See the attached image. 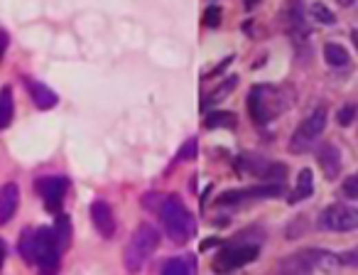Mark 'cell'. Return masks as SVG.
<instances>
[{
    "label": "cell",
    "mask_w": 358,
    "mask_h": 275,
    "mask_svg": "<svg viewBox=\"0 0 358 275\" xmlns=\"http://www.w3.org/2000/svg\"><path fill=\"white\" fill-rule=\"evenodd\" d=\"M257 258L255 243H231L224 251H218L211 261V270L218 275L233 273V270L243 268V265L253 263Z\"/></svg>",
    "instance_id": "cell-5"
},
{
    "label": "cell",
    "mask_w": 358,
    "mask_h": 275,
    "mask_svg": "<svg viewBox=\"0 0 358 275\" xmlns=\"http://www.w3.org/2000/svg\"><path fill=\"white\" fill-rule=\"evenodd\" d=\"M257 6V0H246V8L251 10V8H255Z\"/></svg>",
    "instance_id": "cell-35"
},
{
    "label": "cell",
    "mask_w": 358,
    "mask_h": 275,
    "mask_svg": "<svg viewBox=\"0 0 358 275\" xmlns=\"http://www.w3.org/2000/svg\"><path fill=\"white\" fill-rule=\"evenodd\" d=\"M25 86H28L30 99H32V103L39 108V111H50V108H54L56 101H59V96H56L54 91L50 89V86L42 84V81H32V79H25Z\"/></svg>",
    "instance_id": "cell-13"
},
{
    "label": "cell",
    "mask_w": 358,
    "mask_h": 275,
    "mask_svg": "<svg viewBox=\"0 0 358 275\" xmlns=\"http://www.w3.org/2000/svg\"><path fill=\"white\" fill-rule=\"evenodd\" d=\"M351 39H353V45H356V50H358V30H353L351 32Z\"/></svg>",
    "instance_id": "cell-34"
},
{
    "label": "cell",
    "mask_w": 358,
    "mask_h": 275,
    "mask_svg": "<svg viewBox=\"0 0 358 275\" xmlns=\"http://www.w3.org/2000/svg\"><path fill=\"white\" fill-rule=\"evenodd\" d=\"M339 261H341V265H351V268H358V248H351V251L341 253V256H339Z\"/></svg>",
    "instance_id": "cell-29"
},
{
    "label": "cell",
    "mask_w": 358,
    "mask_h": 275,
    "mask_svg": "<svg viewBox=\"0 0 358 275\" xmlns=\"http://www.w3.org/2000/svg\"><path fill=\"white\" fill-rule=\"evenodd\" d=\"M285 25L295 39L307 37V23H304V8L299 0H290L285 8Z\"/></svg>",
    "instance_id": "cell-14"
},
{
    "label": "cell",
    "mask_w": 358,
    "mask_h": 275,
    "mask_svg": "<svg viewBox=\"0 0 358 275\" xmlns=\"http://www.w3.org/2000/svg\"><path fill=\"white\" fill-rule=\"evenodd\" d=\"M12 113H15V103H12V89H10V86H6V89L0 91V130L10 125Z\"/></svg>",
    "instance_id": "cell-19"
},
{
    "label": "cell",
    "mask_w": 358,
    "mask_h": 275,
    "mask_svg": "<svg viewBox=\"0 0 358 275\" xmlns=\"http://www.w3.org/2000/svg\"><path fill=\"white\" fill-rule=\"evenodd\" d=\"M34 192L42 196V202L50 212H56L62 209L64 196L69 192V180L64 174H47V177H37L34 180Z\"/></svg>",
    "instance_id": "cell-7"
},
{
    "label": "cell",
    "mask_w": 358,
    "mask_h": 275,
    "mask_svg": "<svg viewBox=\"0 0 358 275\" xmlns=\"http://www.w3.org/2000/svg\"><path fill=\"white\" fill-rule=\"evenodd\" d=\"M218 243H221V238H218V236H213V238H209V241L202 243V251H207V248H211V246H218Z\"/></svg>",
    "instance_id": "cell-31"
},
{
    "label": "cell",
    "mask_w": 358,
    "mask_h": 275,
    "mask_svg": "<svg viewBox=\"0 0 358 275\" xmlns=\"http://www.w3.org/2000/svg\"><path fill=\"white\" fill-rule=\"evenodd\" d=\"M324 59H326L329 67H346L348 64V52L344 50L341 45L329 42V45H324Z\"/></svg>",
    "instance_id": "cell-21"
},
{
    "label": "cell",
    "mask_w": 358,
    "mask_h": 275,
    "mask_svg": "<svg viewBox=\"0 0 358 275\" xmlns=\"http://www.w3.org/2000/svg\"><path fill=\"white\" fill-rule=\"evenodd\" d=\"M204 25H207V28H218V25H221V8L209 6L207 10H204Z\"/></svg>",
    "instance_id": "cell-26"
},
{
    "label": "cell",
    "mask_w": 358,
    "mask_h": 275,
    "mask_svg": "<svg viewBox=\"0 0 358 275\" xmlns=\"http://www.w3.org/2000/svg\"><path fill=\"white\" fill-rule=\"evenodd\" d=\"M317 160H319V167L326 180H336L339 177V172H341V152H339V147L331 145V143H324L319 147Z\"/></svg>",
    "instance_id": "cell-12"
},
{
    "label": "cell",
    "mask_w": 358,
    "mask_h": 275,
    "mask_svg": "<svg viewBox=\"0 0 358 275\" xmlns=\"http://www.w3.org/2000/svg\"><path fill=\"white\" fill-rule=\"evenodd\" d=\"M91 221H94V229L98 231V236H103V238L116 236V216H113V209L108 202L96 199L91 204Z\"/></svg>",
    "instance_id": "cell-10"
},
{
    "label": "cell",
    "mask_w": 358,
    "mask_h": 275,
    "mask_svg": "<svg viewBox=\"0 0 358 275\" xmlns=\"http://www.w3.org/2000/svg\"><path fill=\"white\" fill-rule=\"evenodd\" d=\"M17 204H20V187L15 182H6L0 187V226H6L15 216Z\"/></svg>",
    "instance_id": "cell-11"
},
{
    "label": "cell",
    "mask_w": 358,
    "mask_h": 275,
    "mask_svg": "<svg viewBox=\"0 0 358 275\" xmlns=\"http://www.w3.org/2000/svg\"><path fill=\"white\" fill-rule=\"evenodd\" d=\"M314 192V174L309 167L299 170V177H297V187L295 192H292L290 196V204H297V202H302V199H309Z\"/></svg>",
    "instance_id": "cell-16"
},
{
    "label": "cell",
    "mask_w": 358,
    "mask_h": 275,
    "mask_svg": "<svg viewBox=\"0 0 358 275\" xmlns=\"http://www.w3.org/2000/svg\"><path fill=\"white\" fill-rule=\"evenodd\" d=\"M285 192L282 182H268V185H257V187H246V190H229L218 196L216 204L218 207H231V204H243L251 199H270V196H280Z\"/></svg>",
    "instance_id": "cell-8"
},
{
    "label": "cell",
    "mask_w": 358,
    "mask_h": 275,
    "mask_svg": "<svg viewBox=\"0 0 358 275\" xmlns=\"http://www.w3.org/2000/svg\"><path fill=\"white\" fill-rule=\"evenodd\" d=\"M336 3H339L341 8H351L353 3H356V0H336Z\"/></svg>",
    "instance_id": "cell-33"
},
{
    "label": "cell",
    "mask_w": 358,
    "mask_h": 275,
    "mask_svg": "<svg viewBox=\"0 0 358 275\" xmlns=\"http://www.w3.org/2000/svg\"><path fill=\"white\" fill-rule=\"evenodd\" d=\"M356 113H358V108L353 106V103H348V106H344V108H339V113H336V121H339V125H351L353 123V118H356Z\"/></svg>",
    "instance_id": "cell-25"
},
{
    "label": "cell",
    "mask_w": 358,
    "mask_h": 275,
    "mask_svg": "<svg viewBox=\"0 0 358 275\" xmlns=\"http://www.w3.org/2000/svg\"><path fill=\"white\" fill-rule=\"evenodd\" d=\"M162 275H194V258H169V261H165Z\"/></svg>",
    "instance_id": "cell-20"
},
{
    "label": "cell",
    "mask_w": 358,
    "mask_h": 275,
    "mask_svg": "<svg viewBox=\"0 0 358 275\" xmlns=\"http://www.w3.org/2000/svg\"><path fill=\"white\" fill-rule=\"evenodd\" d=\"M196 152H199V143H196V138H187L185 145L179 147L177 155H174L172 165H182V163H189V160H194Z\"/></svg>",
    "instance_id": "cell-22"
},
{
    "label": "cell",
    "mask_w": 358,
    "mask_h": 275,
    "mask_svg": "<svg viewBox=\"0 0 358 275\" xmlns=\"http://www.w3.org/2000/svg\"><path fill=\"white\" fill-rule=\"evenodd\" d=\"M52 236H54V243L59 251H67L69 243H72V221H69L67 214H56V221L52 226Z\"/></svg>",
    "instance_id": "cell-15"
},
{
    "label": "cell",
    "mask_w": 358,
    "mask_h": 275,
    "mask_svg": "<svg viewBox=\"0 0 358 275\" xmlns=\"http://www.w3.org/2000/svg\"><path fill=\"white\" fill-rule=\"evenodd\" d=\"M204 125H207L209 130L213 128H235L238 125V121H235V116L231 111H213L207 116V121H204Z\"/></svg>",
    "instance_id": "cell-18"
},
{
    "label": "cell",
    "mask_w": 358,
    "mask_h": 275,
    "mask_svg": "<svg viewBox=\"0 0 358 275\" xmlns=\"http://www.w3.org/2000/svg\"><path fill=\"white\" fill-rule=\"evenodd\" d=\"M160 219H162V226L167 231V236L172 238L177 246H185L196 236V219L194 214L185 207V202L174 194L165 196L162 207H160Z\"/></svg>",
    "instance_id": "cell-1"
},
{
    "label": "cell",
    "mask_w": 358,
    "mask_h": 275,
    "mask_svg": "<svg viewBox=\"0 0 358 275\" xmlns=\"http://www.w3.org/2000/svg\"><path fill=\"white\" fill-rule=\"evenodd\" d=\"M341 192H344V196H348V199H358V172L344 180Z\"/></svg>",
    "instance_id": "cell-28"
},
{
    "label": "cell",
    "mask_w": 358,
    "mask_h": 275,
    "mask_svg": "<svg viewBox=\"0 0 358 275\" xmlns=\"http://www.w3.org/2000/svg\"><path fill=\"white\" fill-rule=\"evenodd\" d=\"M157 246H160V234H157L155 226H150V224L138 226V229L133 231V236H130V241L123 253L125 270L133 275L140 273V270L145 268L147 258L157 251Z\"/></svg>",
    "instance_id": "cell-3"
},
{
    "label": "cell",
    "mask_w": 358,
    "mask_h": 275,
    "mask_svg": "<svg viewBox=\"0 0 358 275\" xmlns=\"http://www.w3.org/2000/svg\"><path fill=\"white\" fill-rule=\"evenodd\" d=\"M324 128H326V108H317V111L309 113L302 123H299V128L292 133L290 150L292 152H307L314 143L319 141V135L324 133Z\"/></svg>",
    "instance_id": "cell-6"
},
{
    "label": "cell",
    "mask_w": 358,
    "mask_h": 275,
    "mask_svg": "<svg viewBox=\"0 0 358 275\" xmlns=\"http://www.w3.org/2000/svg\"><path fill=\"white\" fill-rule=\"evenodd\" d=\"M17 251L28 263H34V229H28L20 236V243H17Z\"/></svg>",
    "instance_id": "cell-23"
},
{
    "label": "cell",
    "mask_w": 358,
    "mask_h": 275,
    "mask_svg": "<svg viewBox=\"0 0 358 275\" xmlns=\"http://www.w3.org/2000/svg\"><path fill=\"white\" fill-rule=\"evenodd\" d=\"M287 108L282 91L268 84H257L248 91V113L255 125H268L275 116H280Z\"/></svg>",
    "instance_id": "cell-2"
},
{
    "label": "cell",
    "mask_w": 358,
    "mask_h": 275,
    "mask_svg": "<svg viewBox=\"0 0 358 275\" xmlns=\"http://www.w3.org/2000/svg\"><path fill=\"white\" fill-rule=\"evenodd\" d=\"M235 86H238V77H226L224 81H221V84H218L216 89H213L211 94L207 96V99H204V101H202V108H204V111H207V108H209V106H213V103L224 101L226 96H229L231 91L235 89Z\"/></svg>",
    "instance_id": "cell-17"
},
{
    "label": "cell",
    "mask_w": 358,
    "mask_h": 275,
    "mask_svg": "<svg viewBox=\"0 0 358 275\" xmlns=\"http://www.w3.org/2000/svg\"><path fill=\"white\" fill-rule=\"evenodd\" d=\"M165 196H167V194H155V192H150V194L143 196V207L150 209V212H155V214H157V212H160V207H162Z\"/></svg>",
    "instance_id": "cell-27"
},
{
    "label": "cell",
    "mask_w": 358,
    "mask_h": 275,
    "mask_svg": "<svg viewBox=\"0 0 358 275\" xmlns=\"http://www.w3.org/2000/svg\"><path fill=\"white\" fill-rule=\"evenodd\" d=\"M6 50H8V34H6V32H0V59H3Z\"/></svg>",
    "instance_id": "cell-30"
},
{
    "label": "cell",
    "mask_w": 358,
    "mask_h": 275,
    "mask_svg": "<svg viewBox=\"0 0 358 275\" xmlns=\"http://www.w3.org/2000/svg\"><path fill=\"white\" fill-rule=\"evenodd\" d=\"M6 241H3V238H0V270H3V265H6Z\"/></svg>",
    "instance_id": "cell-32"
},
{
    "label": "cell",
    "mask_w": 358,
    "mask_h": 275,
    "mask_svg": "<svg viewBox=\"0 0 358 275\" xmlns=\"http://www.w3.org/2000/svg\"><path fill=\"white\" fill-rule=\"evenodd\" d=\"M59 248L54 243L50 226L34 229V265L39 275H56L59 273Z\"/></svg>",
    "instance_id": "cell-4"
},
{
    "label": "cell",
    "mask_w": 358,
    "mask_h": 275,
    "mask_svg": "<svg viewBox=\"0 0 358 275\" xmlns=\"http://www.w3.org/2000/svg\"><path fill=\"white\" fill-rule=\"evenodd\" d=\"M309 17L317 20L319 25H334L336 23V15L324 6V3H312V6H309Z\"/></svg>",
    "instance_id": "cell-24"
},
{
    "label": "cell",
    "mask_w": 358,
    "mask_h": 275,
    "mask_svg": "<svg viewBox=\"0 0 358 275\" xmlns=\"http://www.w3.org/2000/svg\"><path fill=\"white\" fill-rule=\"evenodd\" d=\"M319 226L326 231H353L358 229V209L351 204H331L322 212Z\"/></svg>",
    "instance_id": "cell-9"
}]
</instances>
